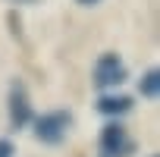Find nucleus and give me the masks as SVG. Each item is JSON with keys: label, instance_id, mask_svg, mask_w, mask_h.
<instances>
[{"label": "nucleus", "instance_id": "nucleus-7", "mask_svg": "<svg viewBox=\"0 0 160 157\" xmlns=\"http://www.w3.org/2000/svg\"><path fill=\"white\" fill-rule=\"evenodd\" d=\"M13 154H16L13 141H10V138H0V157H13Z\"/></svg>", "mask_w": 160, "mask_h": 157}, {"label": "nucleus", "instance_id": "nucleus-3", "mask_svg": "<svg viewBox=\"0 0 160 157\" xmlns=\"http://www.w3.org/2000/svg\"><path fill=\"white\" fill-rule=\"evenodd\" d=\"M101 151L104 157H129L132 154V141L126 135V129L119 123H107L101 132Z\"/></svg>", "mask_w": 160, "mask_h": 157}, {"label": "nucleus", "instance_id": "nucleus-5", "mask_svg": "<svg viewBox=\"0 0 160 157\" xmlns=\"http://www.w3.org/2000/svg\"><path fill=\"white\" fill-rule=\"evenodd\" d=\"M98 110L104 116H122V113L132 110V98H126V94H104L98 101Z\"/></svg>", "mask_w": 160, "mask_h": 157}, {"label": "nucleus", "instance_id": "nucleus-1", "mask_svg": "<svg viewBox=\"0 0 160 157\" xmlns=\"http://www.w3.org/2000/svg\"><path fill=\"white\" fill-rule=\"evenodd\" d=\"M69 126H72V116H69L66 110L44 113V116H38V119H35V138H38V141H44V144H57V141H63V138H66Z\"/></svg>", "mask_w": 160, "mask_h": 157}, {"label": "nucleus", "instance_id": "nucleus-4", "mask_svg": "<svg viewBox=\"0 0 160 157\" xmlns=\"http://www.w3.org/2000/svg\"><path fill=\"white\" fill-rule=\"evenodd\" d=\"M28 119H32V104H28L25 85L13 82L10 85V123H13V129H22Z\"/></svg>", "mask_w": 160, "mask_h": 157}, {"label": "nucleus", "instance_id": "nucleus-8", "mask_svg": "<svg viewBox=\"0 0 160 157\" xmlns=\"http://www.w3.org/2000/svg\"><path fill=\"white\" fill-rule=\"evenodd\" d=\"M78 3H82V7H91V3H98V0H78Z\"/></svg>", "mask_w": 160, "mask_h": 157}, {"label": "nucleus", "instance_id": "nucleus-9", "mask_svg": "<svg viewBox=\"0 0 160 157\" xmlns=\"http://www.w3.org/2000/svg\"><path fill=\"white\" fill-rule=\"evenodd\" d=\"M13 3H38V0H13Z\"/></svg>", "mask_w": 160, "mask_h": 157}, {"label": "nucleus", "instance_id": "nucleus-2", "mask_svg": "<svg viewBox=\"0 0 160 157\" xmlns=\"http://www.w3.org/2000/svg\"><path fill=\"white\" fill-rule=\"evenodd\" d=\"M126 82V63L116 53H104L94 63V85L98 88H116Z\"/></svg>", "mask_w": 160, "mask_h": 157}, {"label": "nucleus", "instance_id": "nucleus-6", "mask_svg": "<svg viewBox=\"0 0 160 157\" xmlns=\"http://www.w3.org/2000/svg\"><path fill=\"white\" fill-rule=\"evenodd\" d=\"M138 91H141V98H157V91H160V72L157 69H151V72L141 75Z\"/></svg>", "mask_w": 160, "mask_h": 157}]
</instances>
